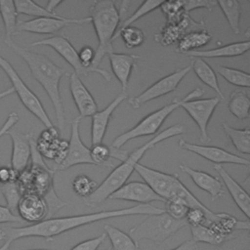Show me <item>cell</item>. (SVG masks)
I'll return each instance as SVG.
<instances>
[{"label": "cell", "mask_w": 250, "mask_h": 250, "mask_svg": "<svg viewBox=\"0 0 250 250\" xmlns=\"http://www.w3.org/2000/svg\"><path fill=\"white\" fill-rule=\"evenodd\" d=\"M163 212H165L164 209L156 207L152 204H137L135 206L123 209L104 210L62 218H49L38 223H34L30 226L21 228H1L0 241L12 243L17 239L25 237H43L47 241H52L57 235L99 221L134 215L147 216L161 214Z\"/></svg>", "instance_id": "6da1fadb"}, {"label": "cell", "mask_w": 250, "mask_h": 250, "mask_svg": "<svg viewBox=\"0 0 250 250\" xmlns=\"http://www.w3.org/2000/svg\"><path fill=\"white\" fill-rule=\"evenodd\" d=\"M5 43L25 62L33 78L45 90L52 102L58 127L60 130H63L65 114L60 93V82L64 75H68L69 73L65 69L55 64V62H53L46 55L27 50L15 43L12 39L5 40Z\"/></svg>", "instance_id": "7a4b0ae2"}, {"label": "cell", "mask_w": 250, "mask_h": 250, "mask_svg": "<svg viewBox=\"0 0 250 250\" xmlns=\"http://www.w3.org/2000/svg\"><path fill=\"white\" fill-rule=\"evenodd\" d=\"M183 133H185V127L182 124H176L161 131L151 140L136 148L131 154L127 155L120 165L115 167L107 175L101 185L97 186L96 189L88 197L84 198V203L87 206L94 207L108 199L112 193L126 184L133 171H135L136 165L148 149L154 147L156 145L169 138L181 135Z\"/></svg>", "instance_id": "3957f363"}, {"label": "cell", "mask_w": 250, "mask_h": 250, "mask_svg": "<svg viewBox=\"0 0 250 250\" xmlns=\"http://www.w3.org/2000/svg\"><path fill=\"white\" fill-rule=\"evenodd\" d=\"M31 146V163L24 170L19 173L17 183L21 194L36 193L42 196L48 207V215L46 219L52 218L61 208L67 205L56 193L54 189L53 179L55 171L47 166L43 157L38 152L35 145V139L32 135L30 139Z\"/></svg>", "instance_id": "277c9868"}, {"label": "cell", "mask_w": 250, "mask_h": 250, "mask_svg": "<svg viewBox=\"0 0 250 250\" xmlns=\"http://www.w3.org/2000/svg\"><path fill=\"white\" fill-rule=\"evenodd\" d=\"M90 19L98 38L93 67H99L105 55L113 52L112 42L120 23V16L114 1H94L90 7Z\"/></svg>", "instance_id": "5b68a950"}, {"label": "cell", "mask_w": 250, "mask_h": 250, "mask_svg": "<svg viewBox=\"0 0 250 250\" xmlns=\"http://www.w3.org/2000/svg\"><path fill=\"white\" fill-rule=\"evenodd\" d=\"M187 226L188 223L185 219L175 220L166 212H163L161 214L147 215L143 222L130 229L129 235L137 243L142 239H147L160 245Z\"/></svg>", "instance_id": "8992f818"}, {"label": "cell", "mask_w": 250, "mask_h": 250, "mask_svg": "<svg viewBox=\"0 0 250 250\" xmlns=\"http://www.w3.org/2000/svg\"><path fill=\"white\" fill-rule=\"evenodd\" d=\"M185 99H186V96L181 100L174 99L170 104L164 105L163 107L155 111L150 112L149 114L145 116L140 122H138L134 127L117 136L113 140L110 146L113 148H120L122 146H124L127 142H129L132 139L156 134L160 129V127L162 126V124L164 123V121L167 119V117L174 110H176L178 107L181 106Z\"/></svg>", "instance_id": "52a82bcc"}, {"label": "cell", "mask_w": 250, "mask_h": 250, "mask_svg": "<svg viewBox=\"0 0 250 250\" xmlns=\"http://www.w3.org/2000/svg\"><path fill=\"white\" fill-rule=\"evenodd\" d=\"M0 68L8 76L14 92L18 95L20 101L23 106L33 114L46 128L54 127L49 115L47 114L41 101L39 98L29 89V87L24 83L21 77L19 75L14 66L0 55Z\"/></svg>", "instance_id": "ba28073f"}, {"label": "cell", "mask_w": 250, "mask_h": 250, "mask_svg": "<svg viewBox=\"0 0 250 250\" xmlns=\"http://www.w3.org/2000/svg\"><path fill=\"white\" fill-rule=\"evenodd\" d=\"M204 92V89L196 87L186 95V99L180 107H182L198 126L200 132V141L208 142L210 141V137L207 132L208 124L217 105L220 104L221 99L217 96L194 100L201 97Z\"/></svg>", "instance_id": "9c48e42d"}, {"label": "cell", "mask_w": 250, "mask_h": 250, "mask_svg": "<svg viewBox=\"0 0 250 250\" xmlns=\"http://www.w3.org/2000/svg\"><path fill=\"white\" fill-rule=\"evenodd\" d=\"M30 46H47L54 49L62 59L69 63L73 69L74 73L78 76H87L89 73H97L101 75L106 82L111 81V75L108 71L100 68V67H84L79 60L78 52L70 43V41L63 35H54L48 38H44L38 41H35L30 44Z\"/></svg>", "instance_id": "30bf717a"}, {"label": "cell", "mask_w": 250, "mask_h": 250, "mask_svg": "<svg viewBox=\"0 0 250 250\" xmlns=\"http://www.w3.org/2000/svg\"><path fill=\"white\" fill-rule=\"evenodd\" d=\"M191 70V64L176 69L172 73L160 78L141 94L129 99L128 103L133 108H139L144 104L174 92L185 76Z\"/></svg>", "instance_id": "8fae6325"}, {"label": "cell", "mask_w": 250, "mask_h": 250, "mask_svg": "<svg viewBox=\"0 0 250 250\" xmlns=\"http://www.w3.org/2000/svg\"><path fill=\"white\" fill-rule=\"evenodd\" d=\"M81 119L82 118L78 116L72 120L70 124V139L68 141L65 158L60 165H56L52 168L55 172L66 170L70 167L80 164L94 165V162L91 158L90 148L84 145L80 137L79 127Z\"/></svg>", "instance_id": "7c38bea8"}, {"label": "cell", "mask_w": 250, "mask_h": 250, "mask_svg": "<svg viewBox=\"0 0 250 250\" xmlns=\"http://www.w3.org/2000/svg\"><path fill=\"white\" fill-rule=\"evenodd\" d=\"M91 22L90 17L81 19L68 18H34L18 21L17 34L19 32H30L36 34H56L61 29L70 24H84Z\"/></svg>", "instance_id": "4fadbf2b"}, {"label": "cell", "mask_w": 250, "mask_h": 250, "mask_svg": "<svg viewBox=\"0 0 250 250\" xmlns=\"http://www.w3.org/2000/svg\"><path fill=\"white\" fill-rule=\"evenodd\" d=\"M179 146L183 149L195 153L214 164L221 165L224 163H229V164H236V165H244V166H248L250 164L247 158L241 157L222 147H218L214 146L191 144L183 139L179 141Z\"/></svg>", "instance_id": "5bb4252c"}, {"label": "cell", "mask_w": 250, "mask_h": 250, "mask_svg": "<svg viewBox=\"0 0 250 250\" xmlns=\"http://www.w3.org/2000/svg\"><path fill=\"white\" fill-rule=\"evenodd\" d=\"M35 145L41 156L54 160V166H56L64 160L68 142L60 139L59 132L54 126L42 131L38 139L35 140Z\"/></svg>", "instance_id": "9a60e30c"}, {"label": "cell", "mask_w": 250, "mask_h": 250, "mask_svg": "<svg viewBox=\"0 0 250 250\" xmlns=\"http://www.w3.org/2000/svg\"><path fill=\"white\" fill-rule=\"evenodd\" d=\"M135 171L157 195L165 200V202L169 199L173 187L179 178L177 174L164 173L141 163L136 165Z\"/></svg>", "instance_id": "2e32d148"}, {"label": "cell", "mask_w": 250, "mask_h": 250, "mask_svg": "<svg viewBox=\"0 0 250 250\" xmlns=\"http://www.w3.org/2000/svg\"><path fill=\"white\" fill-rule=\"evenodd\" d=\"M5 135L9 136L12 142L11 167L20 173L28 166V162L30 160V139L32 134H23L19 130L12 128Z\"/></svg>", "instance_id": "e0dca14e"}, {"label": "cell", "mask_w": 250, "mask_h": 250, "mask_svg": "<svg viewBox=\"0 0 250 250\" xmlns=\"http://www.w3.org/2000/svg\"><path fill=\"white\" fill-rule=\"evenodd\" d=\"M108 199H118L137 202L139 204H149L152 201L165 202L157 195L145 182H130L123 185L118 190L112 193Z\"/></svg>", "instance_id": "ac0fdd59"}, {"label": "cell", "mask_w": 250, "mask_h": 250, "mask_svg": "<svg viewBox=\"0 0 250 250\" xmlns=\"http://www.w3.org/2000/svg\"><path fill=\"white\" fill-rule=\"evenodd\" d=\"M68 77L70 94L79 112V117L92 116L98 111V104L94 97L76 73L72 72L68 74Z\"/></svg>", "instance_id": "d6986e66"}, {"label": "cell", "mask_w": 250, "mask_h": 250, "mask_svg": "<svg viewBox=\"0 0 250 250\" xmlns=\"http://www.w3.org/2000/svg\"><path fill=\"white\" fill-rule=\"evenodd\" d=\"M19 217L29 223H38L47 218L48 207L45 199L36 193H24L17 206Z\"/></svg>", "instance_id": "ffe728a7"}, {"label": "cell", "mask_w": 250, "mask_h": 250, "mask_svg": "<svg viewBox=\"0 0 250 250\" xmlns=\"http://www.w3.org/2000/svg\"><path fill=\"white\" fill-rule=\"evenodd\" d=\"M127 98V94L121 92L118 94L113 101L104 109L95 112L92 116L91 123V144L97 145L103 143L104 137L106 133L108 122L111 118L114 110L120 105V104Z\"/></svg>", "instance_id": "44dd1931"}, {"label": "cell", "mask_w": 250, "mask_h": 250, "mask_svg": "<svg viewBox=\"0 0 250 250\" xmlns=\"http://www.w3.org/2000/svg\"><path fill=\"white\" fill-rule=\"evenodd\" d=\"M107 56L112 73L120 82L122 92L126 93L132 71L136 65L137 60H139L140 57L134 54L115 53L114 51L109 53Z\"/></svg>", "instance_id": "7402d4cb"}, {"label": "cell", "mask_w": 250, "mask_h": 250, "mask_svg": "<svg viewBox=\"0 0 250 250\" xmlns=\"http://www.w3.org/2000/svg\"><path fill=\"white\" fill-rule=\"evenodd\" d=\"M180 169L188 174L200 189L206 191L210 195L212 201H215L224 195V185L219 178L214 177L207 172L195 170L186 164H181Z\"/></svg>", "instance_id": "603a6c76"}, {"label": "cell", "mask_w": 250, "mask_h": 250, "mask_svg": "<svg viewBox=\"0 0 250 250\" xmlns=\"http://www.w3.org/2000/svg\"><path fill=\"white\" fill-rule=\"evenodd\" d=\"M204 22L201 21L200 23L194 21L188 14H186L180 21L177 23H166L161 31L155 35V40H157L160 44L164 46H169L174 44L176 41L188 32V29L196 28V29H203Z\"/></svg>", "instance_id": "cb8c5ba5"}, {"label": "cell", "mask_w": 250, "mask_h": 250, "mask_svg": "<svg viewBox=\"0 0 250 250\" xmlns=\"http://www.w3.org/2000/svg\"><path fill=\"white\" fill-rule=\"evenodd\" d=\"M214 169L220 175L223 180L227 189L229 190L233 202L239 208V210L245 215L246 219L249 220L250 215V197L248 192L240 186L229 174V172L219 164H214Z\"/></svg>", "instance_id": "d4e9b609"}, {"label": "cell", "mask_w": 250, "mask_h": 250, "mask_svg": "<svg viewBox=\"0 0 250 250\" xmlns=\"http://www.w3.org/2000/svg\"><path fill=\"white\" fill-rule=\"evenodd\" d=\"M249 48H250V43H249V40L247 39L244 41L229 43L214 49L195 50L193 52L188 53V56L189 58H201V59L231 58V57H238L247 53L249 51Z\"/></svg>", "instance_id": "484cf974"}, {"label": "cell", "mask_w": 250, "mask_h": 250, "mask_svg": "<svg viewBox=\"0 0 250 250\" xmlns=\"http://www.w3.org/2000/svg\"><path fill=\"white\" fill-rule=\"evenodd\" d=\"M211 40L212 34L206 29L191 30L179 39L176 52L180 54H188L195 51L197 48L206 46Z\"/></svg>", "instance_id": "4316f807"}, {"label": "cell", "mask_w": 250, "mask_h": 250, "mask_svg": "<svg viewBox=\"0 0 250 250\" xmlns=\"http://www.w3.org/2000/svg\"><path fill=\"white\" fill-rule=\"evenodd\" d=\"M191 69H193L195 75L199 78L201 82H203L206 86L211 88L218 94V97L223 100L224 94L219 86L218 78L215 70L208 64L204 59L201 58H191Z\"/></svg>", "instance_id": "83f0119b"}, {"label": "cell", "mask_w": 250, "mask_h": 250, "mask_svg": "<svg viewBox=\"0 0 250 250\" xmlns=\"http://www.w3.org/2000/svg\"><path fill=\"white\" fill-rule=\"evenodd\" d=\"M191 235H192V240L195 241L196 243L198 242H203V243H208L214 246H218L227 239L230 238L234 234L230 236H227L220 232L211 223L207 225H200L196 227H189Z\"/></svg>", "instance_id": "f1b7e54d"}, {"label": "cell", "mask_w": 250, "mask_h": 250, "mask_svg": "<svg viewBox=\"0 0 250 250\" xmlns=\"http://www.w3.org/2000/svg\"><path fill=\"white\" fill-rule=\"evenodd\" d=\"M228 108L229 112L239 120H247L249 118L250 108L248 92L243 90H235L231 92L228 102Z\"/></svg>", "instance_id": "f546056e"}, {"label": "cell", "mask_w": 250, "mask_h": 250, "mask_svg": "<svg viewBox=\"0 0 250 250\" xmlns=\"http://www.w3.org/2000/svg\"><path fill=\"white\" fill-rule=\"evenodd\" d=\"M104 229L106 237L109 238L112 250H140L139 243L123 230L109 225H105Z\"/></svg>", "instance_id": "4dcf8cb0"}, {"label": "cell", "mask_w": 250, "mask_h": 250, "mask_svg": "<svg viewBox=\"0 0 250 250\" xmlns=\"http://www.w3.org/2000/svg\"><path fill=\"white\" fill-rule=\"evenodd\" d=\"M222 127L236 150L244 154L250 153V130L248 127L241 129L233 128L225 122L222 124Z\"/></svg>", "instance_id": "1f68e13d"}, {"label": "cell", "mask_w": 250, "mask_h": 250, "mask_svg": "<svg viewBox=\"0 0 250 250\" xmlns=\"http://www.w3.org/2000/svg\"><path fill=\"white\" fill-rule=\"evenodd\" d=\"M217 5L222 10L229 25L233 33H240V18H241V4L236 0H225L216 1Z\"/></svg>", "instance_id": "d6a6232c"}, {"label": "cell", "mask_w": 250, "mask_h": 250, "mask_svg": "<svg viewBox=\"0 0 250 250\" xmlns=\"http://www.w3.org/2000/svg\"><path fill=\"white\" fill-rule=\"evenodd\" d=\"M0 16L4 22L6 33L5 40H11L12 37L17 34L18 25V13L14 1H0Z\"/></svg>", "instance_id": "836d02e7"}, {"label": "cell", "mask_w": 250, "mask_h": 250, "mask_svg": "<svg viewBox=\"0 0 250 250\" xmlns=\"http://www.w3.org/2000/svg\"><path fill=\"white\" fill-rule=\"evenodd\" d=\"M216 69L217 72L231 85L244 88L250 87V74L248 72L225 65H217Z\"/></svg>", "instance_id": "e575fe53"}, {"label": "cell", "mask_w": 250, "mask_h": 250, "mask_svg": "<svg viewBox=\"0 0 250 250\" xmlns=\"http://www.w3.org/2000/svg\"><path fill=\"white\" fill-rule=\"evenodd\" d=\"M16 11L18 15H27L35 18H62V16L57 15L56 13H50L48 12L44 7L40 6L34 1L30 0H20V1H14Z\"/></svg>", "instance_id": "d590c367"}, {"label": "cell", "mask_w": 250, "mask_h": 250, "mask_svg": "<svg viewBox=\"0 0 250 250\" xmlns=\"http://www.w3.org/2000/svg\"><path fill=\"white\" fill-rule=\"evenodd\" d=\"M118 36H121V38L123 40V43L129 49L140 47L141 45L144 44L145 38H146L144 31L141 28H138V27L133 26V25L126 26V27L120 29L116 33L115 39Z\"/></svg>", "instance_id": "8d00e7d4"}, {"label": "cell", "mask_w": 250, "mask_h": 250, "mask_svg": "<svg viewBox=\"0 0 250 250\" xmlns=\"http://www.w3.org/2000/svg\"><path fill=\"white\" fill-rule=\"evenodd\" d=\"M161 4H162V2H159V1H146V2H143V3L139 6V8H138L131 16L127 17L126 19H124V20L119 23L116 33H117L120 29H122V28H124V27H126V26L133 25V23H134L136 21L140 20V19L143 18L144 16H146V15H147V14L153 12L154 10L158 9ZM116 33H115V35H116ZM114 39H115V36H114Z\"/></svg>", "instance_id": "74e56055"}, {"label": "cell", "mask_w": 250, "mask_h": 250, "mask_svg": "<svg viewBox=\"0 0 250 250\" xmlns=\"http://www.w3.org/2000/svg\"><path fill=\"white\" fill-rule=\"evenodd\" d=\"M91 158L94 165L113 167V163L110 161L111 158V147L101 143L93 145L90 148Z\"/></svg>", "instance_id": "f35d334b"}, {"label": "cell", "mask_w": 250, "mask_h": 250, "mask_svg": "<svg viewBox=\"0 0 250 250\" xmlns=\"http://www.w3.org/2000/svg\"><path fill=\"white\" fill-rule=\"evenodd\" d=\"M0 190L6 200L7 207L14 213V211L17 210V206L21 197L22 196L17 181L1 185Z\"/></svg>", "instance_id": "ab89813d"}, {"label": "cell", "mask_w": 250, "mask_h": 250, "mask_svg": "<svg viewBox=\"0 0 250 250\" xmlns=\"http://www.w3.org/2000/svg\"><path fill=\"white\" fill-rule=\"evenodd\" d=\"M167 19L166 23H177L188 14L184 10L183 1L180 2H162L159 7Z\"/></svg>", "instance_id": "60d3db41"}, {"label": "cell", "mask_w": 250, "mask_h": 250, "mask_svg": "<svg viewBox=\"0 0 250 250\" xmlns=\"http://www.w3.org/2000/svg\"><path fill=\"white\" fill-rule=\"evenodd\" d=\"M250 249V236L249 231L244 234L233 235L227 239L220 245L216 246L214 250H249Z\"/></svg>", "instance_id": "b9f144b4"}, {"label": "cell", "mask_w": 250, "mask_h": 250, "mask_svg": "<svg viewBox=\"0 0 250 250\" xmlns=\"http://www.w3.org/2000/svg\"><path fill=\"white\" fill-rule=\"evenodd\" d=\"M97 188V183L86 175H78L72 181V188L77 195L88 197Z\"/></svg>", "instance_id": "7bdbcfd3"}, {"label": "cell", "mask_w": 250, "mask_h": 250, "mask_svg": "<svg viewBox=\"0 0 250 250\" xmlns=\"http://www.w3.org/2000/svg\"><path fill=\"white\" fill-rule=\"evenodd\" d=\"M165 206V212L175 220H184L186 218L188 208L178 200H167Z\"/></svg>", "instance_id": "ee69618b"}, {"label": "cell", "mask_w": 250, "mask_h": 250, "mask_svg": "<svg viewBox=\"0 0 250 250\" xmlns=\"http://www.w3.org/2000/svg\"><path fill=\"white\" fill-rule=\"evenodd\" d=\"M105 238H106V234L104 232L99 236L81 241L80 243L73 246L70 250H98V248L102 245V243L105 240Z\"/></svg>", "instance_id": "f6af8a7d"}, {"label": "cell", "mask_w": 250, "mask_h": 250, "mask_svg": "<svg viewBox=\"0 0 250 250\" xmlns=\"http://www.w3.org/2000/svg\"><path fill=\"white\" fill-rule=\"evenodd\" d=\"M184 10L186 13H189L195 9H205L209 12L213 10V8L217 5L216 1H208V0H190V1H183Z\"/></svg>", "instance_id": "bcb514c9"}, {"label": "cell", "mask_w": 250, "mask_h": 250, "mask_svg": "<svg viewBox=\"0 0 250 250\" xmlns=\"http://www.w3.org/2000/svg\"><path fill=\"white\" fill-rule=\"evenodd\" d=\"M95 50L91 46H83L79 52H78V57L79 60L84 67H92L94 59H95Z\"/></svg>", "instance_id": "7dc6e473"}, {"label": "cell", "mask_w": 250, "mask_h": 250, "mask_svg": "<svg viewBox=\"0 0 250 250\" xmlns=\"http://www.w3.org/2000/svg\"><path fill=\"white\" fill-rule=\"evenodd\" d=\"M21 219L13 213L7 206L0 205V224L21 223Z\"/></svg>", "instance_id": "c3c4849f"}, {"label": "cell", "mask_w": 250, "mask_h": 250, "mask_svg": "<svg viewBox=\"0 0 250 250\" xmlns=\"http://www.w3.org/2000/svg\"><path fill=\"white\" fill-rule=\"evenodd\" d=\"M19 173L15 171L12 167L1 166L0 167V184H7L11 182H15L18 179Z\"/></svg>", "instance_id": "681fc988"}, {"label": "cell", "mask_w": 250, "mask_h": 250, "mask_svg": "<svg viewBox=\"0 0 250 250\" xmlns=\"http://www.w3.org/2000/svg\"><path fill=\"white\" fill-rule=\"evenodd\" d=\"M19 121V115L16 112H12L8 115L6 121L0 128V138L3 137L10 129L13 128V126Z\"/></svg>", "instance_id": "f907efd6"}, {"label": "cell", "mask_w": 250, "mask_h": 250, "mask_svg": "<svg viewBox=\"0 0 250 250\" xmlns=\"http://www.w3.org/2000/svg\"><path fill=\"white\" fill-rule=\"evenodd\" d=\"M142 250V249H140ZM171 250H198V245L195 241L191 240H187L185 242H183L182 244H180L179 246H177L174 249Z\"/></svg>", "instance_id": "816d5d0a"}, {"label": "cell", "mask_w": 250, "mask_h": 250, "mask_svg": "<svg viewBox=\"0 0 250 250\" xmlns=\"http://www.w3.org/2000/svg\"><path fill=\"white\" fill-rule=\"evenodd\" d=\"M63 3V1H58V0H52V1H49L48 3H47V5H46V10L48 11V12H50V13H55L54 11H55V9L56 8H58V6L59 5H61V4H62Z\"/></svg>", "instance_id": "f5cc1de1"}, {"label": "cell", "mask_w": 250, "mask_h": 250, "mask_svg": "<svg viewBox=\"0 0 250 250\" xmlns=\"http://www.w3.org/2000/svg\"><path fill=\"white\" fill-rule=\"evenodd\" d=\"M14 93H15V92H14V89H13L12 87H10V88L4 90V91L0 92V100L4 99V98H6V97H8V96H10V95H12V94H14Z\"/></svg>", "instance_id": "db71d44e"}, {"label": "cell", "mask_w": 250, "mask_h": 250, "mask_svg": "<svg viewBox=\"0 0 250 250\" xmlns=\"http://www.w3.org/2000/svg\"><path fill=\"white\" fill-rule=\"evenodd\" d=\"M11 243L10 242H4L1 246H0V250H8V248L10 247Z\"/></svg>", "instance_id": "11a10c76"}, {"label": "cell", "mask_w": 250, "mask_h": 250, "mask_svg": "<svg viewBox=\"0 0 250 250\" xmlns=\"http://www.w3.org/2000/svg\"><path fill=\"white\" fill-rule=\"evenodd\" d=\"M31 250H46V249H31Z\"/></svg>", "instance_id": "9f6ffc18"}, {"label": "cell", "mask_w": 250, "mask_h": 250, "mask_svg": "<svg viewBox=\"0 0 250 250\" xmlns=\"http://www.w3.org/2000/svg\"><path fill=\"white\" fill-rule=\"evenodd\" d=\"M104 250H112L111 248H107V249H104Z\"/></svg>", "instance_id": "6f0895ef"}, {"label": "cell", "mask_w": 250, "mask_h": 250, "mask_svg": "<svg viewBox=\"0 0 250 250\" xmlns=\"http://www.w3.org/2000/svg\"><path fill=\"white\" fill-rule=\"evenodd\" d=\"M0 186H1V184H0Z\"/></svg>", "instance_id": "680465c9"}, {"label": "cell", "mask_w": 250, "mask_h": 250, "mask_svg": "<svg viewBox=\"0 0 250 250\" xmlns=\"http://www.w3.org/2000/svg\"><path fill=\"white\" fill-rule=\"evenodd\" d=\"M140 249H141V248H140Z\"/></svg>", "instance_id": "91938a15"}]
</instances>
